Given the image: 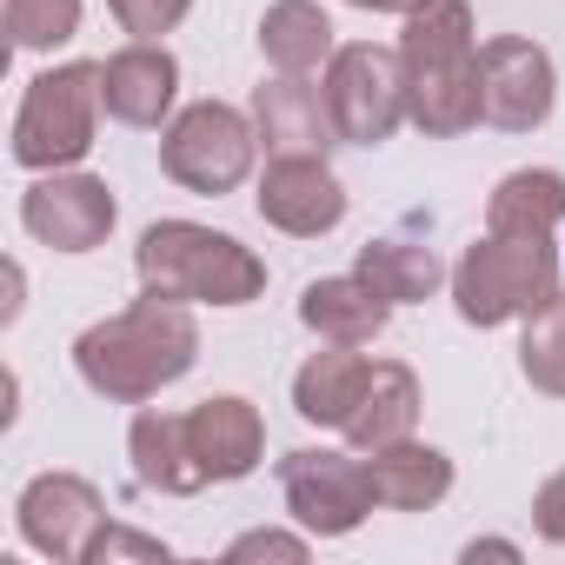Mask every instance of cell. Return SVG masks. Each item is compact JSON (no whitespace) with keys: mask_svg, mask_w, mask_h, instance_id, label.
<instances>
[{"mask_svg":"<svg viewBox=\"0 0 565 565\" xmlns=\"http://www.w3.org/2000/svg\"><path fill=\"white\" fill-rule=\"evenodd\" d=\"M519 373H525L532 393L565 399V294H552L539 313H525V333H519Z\"/></svg>","mask_w":565,"mask_h":565,"instance_id":"cb8c5ba5","label":"cell"},{"mask_svg":"<svg viewBox=\"0 0 565 565\" xmlns=\"http://www.w3.org/2000/svg\"><path fill=\"white\" fill-rule=\"evenodd\" d=\"M532 532L545 545H565V466L539 479V492H532Z\"/></svg>","mask_w":565,"mask_h":565,"instance_id":"f1b7e54d","label":"cell"},{"mask_svg":"<svg viewBox=\"0 0 565 565\" xmlns=\"http://www.w3.org/2000/svg\"><path fill=\"white\" fill-rule=\"evenodd\" d=\"M259 220L294 233V239H320L347 220V186L340 173L320 160V153H273L266 173H259V193H253Z\"/></svg>","mask_w":565,"mask_h":565,"instance_id":"7c38bea8","label":"cell"},{"mask_svg":"<svg viewBox=\"0 0 565 565\" xmlns=\"http://www.w3.org/2000/svg\"><path fill=\"white\" fill-rule=\"evenodd\" d=\"M107 14L120 21L127 41H167L193 14V0H107Z\"/></svg>","mask_w":565,"mask_h":565,"instance_id":"484cf974","label":"cell"},{"mask_svg":"<svg viewBox=\"0 0 565 565\" xmlns=\"http://www.w3.org/2000/svg\"><path fill=\"white\" fill-rule=\"evenodd\" d=\"M486 226L492 233H525V239H552V226H565V173L552 167H519L492 186L486 200Z\"/></svg>","mask_w":565,"mask_h":565,"instance_id":"603a6c76","label":"cell"},{"mask_svg":"<svg viewBox=\"0 0 565 565\" xmlns=\"http://www.w3.org/2000/svg\"><path fill=\"white\" fill-rule=\"evenodd\" d=\"M14 525H21V539L41 558L87 565L94 558V539L107 532V499L81 472H34L21 486V499H14Z\"/></svg>","mask_w":565,"mask_h":565,"instance_id":"9c48e42d","label":"cell"},{"mask_svg":"<svg viewBox=\"0 0 565 565\" xmlns=\"http://www.w3.org/2000/svg\"><path fill=\"white\" fill-rule=\"evenodd\" d=\"M313 552V532L300 525V532H279V525H253V532H239L233 545H226V565H246V558H287V565H300Z\"/></svg>","mask_w":565,"mask_h":565,"instance_id":"4316f807","label":"cell"},{"mask_svg":"<svg viewBox=\"0 0 565 565\" xmlns=\"http://www.w3.org/2000/svg\"><path fill=\"white\" fill-rule=\"evenodd\" d=\"M21 294H28V273H21V259H8V307H0V327L21 320V307H28Z\"/></svg>","mask_w":565,"mask_h":565,"instance_id":"f546056e","label":"cell"},{"mask_svg":"<svg viewBox=\"0 0 565 565\" xmlns=\"http://www.w3.org/2000/svg\"><path fill=\"white\" fill-rule=\"evenodd\" d=\"M366 479H373V499L380 512H433L446 492H452V459L439 446H419V439H399V446H380L366 452Z\"/></svg>","mask_w":565,"mask_h":565,"instance_id":"ac0fdd59","label":"cell"},{"mask_svg":"<svg viewBox=\"0 0 565 565\" xmlns=\"http://www.w3.org/2000/svg\"><path fill=\"white\" fill-rule=\"evenodd\" d=\"M353 273L366 279V287H373L380 300H393V307H419V300H433L439 287H452L446 259H439L433 246L406 239V233L366 239V246H360V259H353Z\"/></svg>","mask_w":565,"mask_h":565,"instance_id":"44dd1931","label":"cell"},{"mask_svg":"<svg viewBox=\"0 0 565 565\" xmlns=\"http://www.w3.org/2000/svg\"><path fill=\"white\" fill-rule=\"evenodd\" d=\"M419 380H413V366L406 360H373V380H366V393H360V406H353V419H347V439H353V452H380V446H399V439H413L419 433Z\"/></svg>","mask_w":565,"mask_h":565,"instance_id":"d6986e66","label":"cell"},{"mask_svg":"<svg viewBox=\"0 0 565 565\" xmlns=\"http://www.w3.org/2000/svg\"><path fill=\"white\" fill-rule=\"evenodd\" d=\"M479 81H486V127H499V134H539L558 107V67L525 34L486 41L479 47Z\"/></svg>","mask_w":565,"mask_h":565,"instance_id":"8fae6325","label":"cell"},{"mask_svg":"<svg viewBox=\"0 0 565 565\" xmlns=\"http://www.w3.org/2000/svg\"><path fill=\"white\" fill-rule=\"evenodd\" d=\"M114 558H173V545L167 539H147V532H127V525L107 519V532L94 539V558L87 565H114Z\"/></svg>","mask_w":565,"mask_h":565,"instance_id":"83f0119b","label":"cell"},{"mask_svg":"<svg viewBox=\"0 0 565 565\" xmlns=\"http://www.w3.org/2000/svg\"><path fill=\"white\" fill-rule=\"evenodd\" d=\"M193 360H200V327L180 300H160V294H140L134 307L94 320L74 340V373L107 406L160 399L173 380L193 373Z\"/></svg>","mask_w":565,"mask_h":565,"instance_id":"6da1fadb","label":"cell"},{"mask_svg":"<svg viewBox=\"0 0 565 565\" xmlns=\"http://www.w3.org/2000/svg\"><path fill=\"white\" fill-rule=\"evenodd\" d=\"M100 100H107V120L120 127H167L180 100V61L167 54V41H127L120 54H107Z\"/></svg>","mask_w":565,"mask_h":565,"instance_id":"5bb4252c","label":"cell"},{"mask_svg":"<svg viewBox=\"0 0 565 565\" xmlns=\"http://www.w3.org/2000/svg\"><path fill=\"white\" fill-rule=\"evenodd\" d=\"M253 134L273 153H333L340 147V127H333V107H327V87L313 74H273L253 87Z\"/></svg>","mask_w":565,"mask_h":565,"instance_id":"4fadbf2b","label":"cell"},{"mask_svg":"<svg viewBox=\"0 0 565 565\" xmlns=\"http://www.w3.org/2000/svg\"><path fill=\"white\" fill-rule=\"evenodd\" d=\"M81 34V0H8V41L21 54H54Z\"/></svg>","mask_w":565,"mask_h":565,"instance_id":"d4e9b609","label":"cell"},{"mask_svg":"<svg viewBox=\"0 0 565 565\" xmlns=\"http://www.w3.org/2000/svg\"><path fill=\"white\" fill-rule=\"evenodd\" d=\"M127 459H134V479L147 492H167V499H193L206 492V466L193 459V439H186V413H160V406H140L134 426H127Z\"/></svg>","mask_w":565,"mask_h":565,"instance_id":"2e32d148","label":"cell"},{"mask_svg":"<svg viewBox=\"0 0 565 565\" xmlns=\"http://www.w3.org/2000/svg\"><path fill=\"white\" fill-rule=\"evenodd\" d=\"M100 61H61L47 74L28 81L21 107H14V134H8V153L14 167L28 173H61V167H81L94 153V134H100Z\"/></svg>","mask_w":565,"mask_h":565,"instance_id":"277c9868","label":"cell"},{"mask_svg":"<svg viewBox=\"0 0 565 565\" xmlns=\"http://www.w3.org/2000/svg\"><path fill=\"white\" fill-rule=\"evenodd\" d=\"M259 54H266L273 74H320L340 54L327 8L320 0H273L259 14Z\"/></svg>","mask_w":565,"mask_h":565,"instance_id":"7402d4cb","label":"cell"},{"mask_svg":"<svg viewBox=\"0 0 565 565\" xmlns=\"http://www.w3.org/2000/svg\"><path fill=\"white\" fill-rule=\"evenodd\" d=\"M134 273L140 294L180 307H253L266 294V259L200 220H153L134 246Z\"/></svg>","mask_w":565,"mask_h":565,"instance_id":"3957f363","label":"cell"},{"mask_svg":"<svg viewBox=\"0 0 565 565\" xmlns=\"http://www.w3.org/2000/svg\"><path fill=\"white\" fill-rule=\"evenodd\" d=\"M558 294V246L552 239H525V233H479L459 266H452V307L466 327H505L539 313Z\"/></svg>","mask_w":565,"mask_h":565,"instance_id":"5b68a950","label":"cell"},{"mask_svg":"<svg viewBox=\"0 0 565 565\" xmlns=\"http://www.w3.org/2000/svg\"><path fill=\"white\" fill-rule=\"evenodd\" d=\"M114 220H120L114 186L94 180V173H74V167L34 173V186L21 193V226L41 246H54V253H94V246H107Z\"/></svg>","mask_w":565,"mask_h":565,"instance_id":"30bf717a","label":"cell"},{"mask_svg":"<svg viewBox=\"0 0 565 565\" xmlns=\"http://www.w3.org/2000/svg\"><path fill=\"white\" fill-rule=\"evenodd\" d=\"M253 153H259V134H253V114L226 107V100H193L167 120L160 134V173L186 193H233L246 186L253 173Z\"/></svg>","mask_w":565,"mask_h":565,"instance_id":"8992f818","label":"cell"},{"mask_svg":"<svg viewBox=\"0 0 565 565\" xmlns=\"http://www.w3.org/2000/svg\"><path fill=\"white\" fill-rule=\"evenodd\" d=\"M279 499H287L294 525H307L313 539H347L373 519V479H366V452H333V446H300L279 459Z\"/></svg>","mask_w":565,"mask_h":565,"instance_id":"ba28073f","label":"cell"},{"mask_svg":"<svg viewBox=\"0 0 565 565\" xmlns=\"http://www.w3.org/2000/svg\"><path fill=\"white\" fill-rule=\"evenodd\" d=\"M479 558H519V545L512 539H472L466 545V565H479Z\"/></svg>","mask_w":565,"mask_h":565,"instance_id":"4dcf8cb0","label":"cell"},{"mask_svg":"<svg viewBox=\"0 0 565 565\" xmlns=\"http://www.w3.org/2000/svg\"><path fill=\"white\" fill-rule=\"evenodd\" d=\"M347 8H360V14H399V21H406V14L426 8V0H347Z\"/></svg>","mask_w":565,"mask_h":565,"instance_id":"1f68e13d","label":"cell"},{"mask_svg":"<svg viewBox=\"0 0 565 565\" xmlns=\"http://www.w3.org/2000/svg\"><path fill=\"white\" fill-rule=\"evenodd\" d=\"M393 320V300H380L360 273H333V279H313L300 294V327L320 333L327 347H373Z\"/></svg>","mask_w":565,"mask_h":565,"instance_id":"e0dca14e","label":"cell"},{"mask_svg":"<svg viewBox=\"0 0 565 565\" xmlns=\"http://www.w3.org/2000/svg\"><path fill=\"white\" fill-rule=\"evenodd\" d=\"M399 67H406V120L426 140H459L486 120L479 34L466 0H426L419 14H406Z\"/></svg>","mask_w":565,"mask_h":565,"instance_id":"7a4b0ae2","label":"cell"},{"mask_svg":"<svg viewBox=\"0 0 565 565\" xmlns=\"http://www.w3.org/2000/svg\"><path fill=\"white\" fill-rule=\"evenodd\" d=\"M327 107L340 127V147H386L406 127V67L399 47L353 41L327 61Z\"/></svg>","mask_w":565,"mask_h":565,"instance_id":"52a82bcc","label":"cell"},{"mask_svg":"<svg viewBox=\"0 0 565 565\" xmlns=\"http://www.w3.org/2000/svg\"><path fill=\"white\" fill-rule=\"evenodd\" d=\"M186 439H193V459L206 466L213 486H239V479H253L259 459H266V419H259V406L239 399V393L200 399V406L186 413Z\"/></svg>","mask_w":565,"mask_h":565,"instance_id":"9a60e30c","label":"cell"},{"mask_svg":"<svg viewBox=\"0 0 565 565\" xmlns=\"http://www.w3.org/2000/svg\"><path fill=\"white\" fill-rule=\"evenodd\" d=\"M366 380H373V360H366L360 347H327V353H313V360L294 373V413H300L307 426H320V433H327V426L347 433V419H353Z\"/></svg>","mask_w":565,"mask_h":565,"instance_id":"ffe728a7","label":"cell"}]
</instances>
